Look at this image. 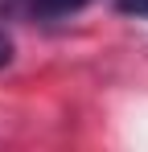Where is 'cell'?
I'll list each match as a JSON object with an SVG mask.
<instances>
[{
	"instance_id": "3",
	"label": "cell",
	"mask_w": 148,
	"mask_h": 152,
	"mask_svg": "<svg viewBox=\"0 0 148 152\" xmlns=\"http://www.w3.org/2000/svg\"><path fill=\"white\" fill-rule=\"evenodd\" d=\"M8 62H12V37L0 29V66H8Z\"/></svg>"
},
{
	"instance_id": "1",
	"label": "cell",
	"mask_w": 148,
	"mask_h": 152,
	"mask_svg": "<svg viewBox=\"0 0 148 152\" xmlns=\"http://www.w3.org/2000/svg\"><path fill=\"white\" fill-rule=\"evenodd\" d=\"M91 0H29V8L37 12V17H45V21H58V17H70L78 8H86Z\"/></svg>"
},
{
	"instance_id": "2",
	"label": "cell",
	"mask_w": 148,
	"mask_h": 152,
	"mask_svg": "<svg viewBox=\"0 0 148 152\" xmlns=\"http://www.w3.org/2000/svg\"><path fill=\"white\" fill-rule=\"evenodd\" d=\"M115 8H119L123 17H140V21H148V0H115Z\"/></svg>"
}]
</instances>
